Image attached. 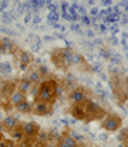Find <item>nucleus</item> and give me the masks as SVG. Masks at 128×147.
<instances>
[{"mask_svg":"<svg viewBox=\"0 0 128 147\" xmlns=\"http://www.w3.org/2000/svg\"><path fill=\"white\" fill-rule=\"evenodd\" d=\"M17 89V86H16V84H13V82H10V84H4L3 86H1V95H4L6 98H10L11 96V93Z\"/></svg>","mask_w":128,"mask_h":147,"instance_id":"2eb2a0df","label":"nucleus"},{"mask_svg":"<svg viewBox=\"0 0 128 147\" xmlns=\"http://www.w3.org/2000/svg\"><path fill=\"white\" fill-rule=\"evenodd\" d=\"M38 72L41 74V76L44 78V76H47V75L49 74V71H48V68H47L45 65H41V67L38 68Z\"/></svg>","mask_w":128,"mask_h":147,"instance_id":"aec40b11","label":"nucleus"},{"mask_svg":"<svg viewBox=\"0 0 128 147\" xmlns=\"http://www.w3.org/2000/svg\"><path fill=\"white\" fill-rule=\"evenodd\" d=\"M33 89V84L27 79V78H21V81L17 84V91L23 92L24 95H27V93H30Z\"/></svg>","mask_w":128,"mask_h":147,"instance_id":"9b49d317","label":"nucleus"},{"mask_svg":"<svg viewBox=\"0 0 128 147\" xmlns=\"http://www.w3.org/2000/svg\"><path fill=\"white\" fill-rule=\"evenodd\" d=\"M59 93H61V88L58 86L55 79L44 81V82H41L38 85V96H37L35 100L52 105Z\"/></svg>","mask_w":128,"mask_h":147,"instance_id":"f257e3e1","label":"nucleus"},{"mask_svg":"<svg viewBox=\"0 0 128 147\" xmlns=\"http://www.w3.org/2000/svg\"><path fill=\"white\" fill-rule=\"evenodd\" d=\"M4 140V133H0V142Z\"/></svg>","mask_w":128,"mask_h":147,"instance_id":"a878e982","label":"nucleus"},{"mask_svg":"<svg viewBox=\"0 0 128 147\" xmlns=\"http://www.w3.org/2000/svg\"><path fill=\"white\" fill-rule=\"evenodd\" d=\"M0 147H16L13 144V142L11 140H3V142H0Z\"/></svg>","mask_w":128,"mask_h":147,"instance_id":"412c9836","label":"nucleus"},{"mask_svg":"<svg viewBox=\"0 0 128 147\" xmlns=\"http://www.w3.org/2000/svg\"><path fill=\"white\" fill-rule=\"evenodd\" d=\"M121 126H123V119L118 115H115V113L106 115V119L101 123V127L104 129L106 131H110V133L118 131L121 129Z\"/></svg>","mask_w":128,"mask_h":147,"instance_id":"7ed1b4c3","label":"nucleus"},{"mask_svg":"<svg viewBox=\"0 0 128 147\" xmlns=\"http://www.w3.org/2000/svg\"><path fill=\"white\" fill-rule=\"evenodd\" d=\"M0 100H1V99H0ZM0 103H1V102H0Z\"/></svg>","mask_w":128,"mask_h":147,"instance_id":"c85d7f7f","label":"nucleus"},{"mask_svg":"<svg viewBox=\"0 0 128 147\" xmlns=\"http://www.w3.org/2000/svg\"><path fill=\"white\" fill-rule=\"evenodd\" d=\"M31 93H33V96H34V100H35L37 96H38V86H34V88L31 89Z\"/></svg>","mask_w":128,"mask_h":147,"instance_id":"4be33fe9","label":"nucleus"},{"mask_svg":"<svg viewBox=\"0 0 128 147\" xmlns=\"http://www.w3.org/2000/svg\"><path fill=\"white\" fill-rule=\"evenodd\" d=\"M33 147H45V144H44V143H35Z\"/></svg>","mask_w":128,"mask_h":147,"instance_id":"393cba45","label":"nucleus"},{"mask_svg":"<svg viewBox=\"0 0 128 147\" xmlns=\"http://www.w3.org/2000/svg\"><path fill=\"white\" fill-rule=\"evenodd\" d=\"M3 125H4L6 131H13L16 127L20 126L17 117H14V116H6V117H4V120H3Z\"/></svg>","mask_w":128,"mask_h":147,"instance_id":"1a4fd4ad","label":"nucleus"},{"mask_svg":"<svg viewBox=\"0 0 128 147\" xmlns=\"http://www.w3.org/2000/svg\"><path fill=\"white\" fill-rule=\"evenodd\" d=\"M69 113L73 116V119L86 122V110H85V106H83V105L72 103V106H71V109H69Z\"/></svg>","mask_w":128,"mask_h":147,"instance_id":"0eeeda50","label":"nucleus"},{"mask_svg":"<svg viewBox=\"0 0 128 147\" xmlns=\"http://www.w3.org/2000/svg\"><path fill=\"white\" fill-rule=\"evenodd\" d=\"M85 110H86V122H93V120H97V119H101V117H106L107 112L106 109H103L97 102L87 99L85 103Z\"/></svg>","mask_w":128,"mask_h":147,"instance_id":"f03ea898","label":"nucleus"},{"mask_svg":"<svg viewBox=\"0 0 128 147\" xmlns=\"http://www.w3.org/2000/svg\"><path fill=\"white\" fill-rule=\"evenodd\" d=\"M48 139H49V136H48V133L47 131H39L38 134H37V140H38V143H47L48 142Z\"/></svg>","mask_w":128,"mask_h":147,"instance_id":"6ab92c4d","label":"nucleus"},{"mask_svg":"<svg viewBox=\"0 0 128 147\" xmlns=\"http://www.w3.org/2000/svg\"><path fill=\"white\" fill-rule=\"evenodd\" d=\"M33 113L37 116H48L51 115V105L45 102H38L34 100L33 103Z\"/></svg>","mask_w":128,"mask_h":147,"instance_id":"423d86ee","label":"nucleus"},{"mask_svg":"<svg viewBox=\"0 0 128 147\" xmlns=\"http://www.w3.org/2000/svg\"><path fill=\"white\" fill-rule=\"evenodd\" d=\"M125 86H127V89H128V78L125 79Z\"/></svg>","mask_w":128,"mask_h":147,"instance_id":"bb28decb","label":"nucleus"},{"mask_svg":"<svg viewBox=\"0 0 128 147\" xmlns=\"http://www.w3.org/2000/svg\"><path fill=\"white\" fill-rule=\"evenodd\" d=\"M6 131V129H4V125H3V122H0V133H4Z\"/></svg>","mask_w":128,"mask_h":147,"instance_id":"5701e85b","label":"nucleus"},{"mask_svg":"<svg viewBox=\"0 0 128 147\" xmlns=\"http://www.w3.org/2000/svg\"><path fill=\"white\" fill-rule=\"evenodd\" d=\"M14 109L17 110L18 113L31 115V113H33V103H31V102H28V100H24V102H21L20 105H17Z\"/></svg>","mask_w":128,"mask_h":147,"instance_id":"f8f14e48","label":"nucleus"},{"mask_svg":"<svg viewBox=\"0 0 128 147\" xmlns=\"http://www.w3.org/2000/svg\"><path fill=\"white\" fill-rule=\"evenodd\" d=\"M33 62V55L27 51H20L18 54V64H24V65H30Z\"/></svg>","mask_w":128,"mask_h":147,"instance_id":"4468645a","label":"nucleus"},{"mask_svg":"<svg viewBox=\"0 0 128 147\" xmlns=\"http://www.w3.org/2000/svg\"><path fill=\"white\" fill-rule=\"evenodd\" d=\"M33 85H39L41 84V81H42V76H41V74L38 72V69H33V71H30V72L27 74V76H25Z\"/></svg>","mask_w":128,"mask_h":147,"instance_id":"ddd939ff","label":"nucleus"},{"mask_svg":"<svg viewBox=\"0 0 128 147\" xmlns=\"http://www.w3.org/2000/svg\"><path fill=\"white\" fill-rule=\"evenodd\" d=\"M18 65H20V69H21V71H25L27 67H28V65H24V64H18Z\"/></svg>","mask_w":128,"mask_h":147,"instance_id":"b1692460","label":"nucleus"},{"mask_svg":"<svg viewBox=\"0 0 128 147\" xmlns=\"http://www.w3.org/2000/svg\"><path fill=\"white\" fill-rule=\"evenodd\" d=\"M0 41H1V51H3V53H7V51H11V50H13L14 45H13V42H11L10 38L3 37Z\"/></svg>","mask_w":128,"mask_h":147,"instance_id":"f3484780","label":"nucleus"},{"mask_svg":"<svg viewBox=\"0 0 128 147\" xmlns=\"http://www.w3.org/2000/svg\"><path fill=\"white\" fill-rule=\"evenodd\" d=\"M58 147H77V142L69 134H63L59 142H58Z\"/></svg>","mask_w":128,"mask_h":147,"instance_id":"9d476101","label":"nucleus"},{"mask_svg":"<svg viewBox=\"0 0 128 147\" xmlns=\"http://www.w3.org/2000/svg\"><path fill=\"white\" fill-rule=\"evenodd\" d=\"M24 100H27V96H25L23 92L17 91V89L13 92V93H11V96L9 98V102H10V105H11V106H14V108H16L17 105H20L21 102H24Z\"/></svg>","mask_w":128,"mask_h":147,"instance_id":"6e6552de","label":"nucleus"},{"mask_svg":"<svg viewBox=\"0 0 128 147\" xmlns=\"http://www.w3.org/2000/svg\"><path fill=\"white\" fill-rule=\"evenodd\" d=\"M21 129L24 131L25 139H30V140H34L37 137V134L39 133V126L35 122H23L21 123Z\"/></svg>","mask_w":128,"mask_h":147,"instance_id":"20e7f679","label":"nucleus"},{"mask_svg":"<svg viewBox=\"0 0 128 147\" xmlns=\"http://www.w3.org/2000/svg\"><path fill=\"white\" fill-rule=\"evenodd\" d=\"M85 59H83V57L79 54H75V53H72V55H71V65H76V64H82Z\"/></svg>","mask_w":128,"mask_h":147,"instance_id":"a211bd4d","label":"nucleus"},{"mask_svg":"<svg viewBox=\"0 0 128 147\" xmlns=\"http://www.w3.org/2000/svg\"><path fill=\"white\" fill-rule=\"evenodd\" d=\"M69 100L72 103H76V105H83L86 100H87V95L83 88H79V86H75L71 93H69Z\"/></svg>","mask_w":128,"mask_h":147,"instance_id":"39448f33","label":"nucleus"},{"mask_svg":"<svg viewBox=\"0 0 128 147\" xmlns=\"http://www.w3.org/2000/svg\"><path fill=\"white\" fill-rule=\"evenodd\" d=\"M10 134H11V139L14 140V142H23L24 139H25V136H24V131H23V129H21V125L16 127L13 131H10Z\"/></svg>","mask_w":128,"mask_h":147,"instance_id":"dca6fc26","label":"nucleus"},{"mask_svg":"<svg viewBox=\"0 0 128 147\" xmlns=\"http://www.w3.org/2000/svg\"><path fill=\"white\" fill-rule=\"evenodd\" d=\"M127 147H128V140H127Z\"/></svg>","mask_w":128,"mask_h":147,"instance_id":"cd10ccee","label":"nucleus"}]
</instances>
